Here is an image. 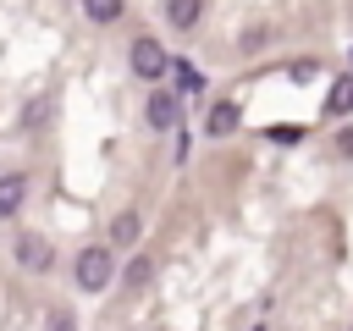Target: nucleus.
<instances>
[{
    "label": "nucleus",
    "instance_id": "1",
    "mask_svg": "<svg viewBox=\"0 0 353 331\" xmlns=\"http://www.w3.org/2000/svg\"><path fill=\"white\" fill-rule=\"evenodd\" d=\"M110 270H116L110 265V248H83L77 254V287L83 292H105L110 287Z\"/></svg>",
    "mask_w": 353,
    "mask_h": 331
},
{
    "label": "nucleus",
    "instance_id": "2",
    "mask_svg": "<svg viewBox=\"0 0 353 331\" xmlns=\"http://www.w3.org/2000/svg\"><path fill=\"white\" fill-rule=\"evenodd\" d=\"M127 61H132V72H138V77H160V72L171 66V55L160 50V39H132Z\"/></svg>",
    "mask_w": 353,
    "mask_h": 331
},
{
    "label": "nucleus",
    "instance_id": "3",
    "mask_svg": "<svg viewBox=\"0 0 353 331\" xmlns=\"http://www.w3.org/2000/svg\"><path fill=\"white\" fill-rule=\"evenodd\" d=\"M17 259H22L28 270H50V259H55V248H50L44 237H33V232H22V237H17Z\"/></svg>",
    "mask_w": 353,
    "mask_h": 331
},
{
    "label": "nucleus",
    "instance_id": "4",
    "mask_svg": "<svg viewBox=\"0 0 353 331\" xmlns=\"http://www.w3.org/2000/svg\"><path fill=\"white\" fill-rule=\"evenodd\" d=\"M143 116H149V127H160V132H165V127H176L182 105H176V94H165V88H160V94H149V110H143Z\"/></svg>",
    "mask_w": 353,
    "mask_h": 331
},
{
    "label": "nucleus",
    "instance_id": "5",
    "mask_svg": "<svg viewBox=\"0 0 353 331\" xmlns=\"http://www.w3.org/2000/svg\"><path fill=\"white\" fill-rule=\"evenodd\" d=\"M204 127H210L215 138H226V132H237V105H232V99H221V105L210 110V121H204Z\"/></svg>",
    "mask_w": 353,
    "mask_h": 331
},
{
    "label": "nucleus",
    "instance_id": "6",
    "mask_svg": "<svg viewBox=\"0 0 353 331\" xmlns=\"http://www.w3.org/2000/svg\"><path fill=\"white\" fill-rule=\"evenodd\" d=\"M325 110H331V116H347V110H353V77H336V83H331Z\"/></svg>",
    "mask_w": 353,
    "mask_h": 331
},
{
    "label": "nucleus",
    "instance_id": "7",
    "mask_svg": "<svg viewBox=\"0 0 353 331\" xmlns=\"http://www.w3.org/2000/svg\"><path fill=\"white\" fill-rule=\"evenodd\" d=\"M22 193H28L22 177H0V215H17L22 210Z\"/></svg>",
    "mask_w": 353,
    "mask_h": 331
},
{
    "label": "nucleus",
    "instance_id": "8",
    "mask_svg": "<svg viewBox=\"0 0 353 331\" xmlns=\"http://www.w3.org/2000/svg\"><path fill=\"white\" fill-rule=\"evenodd\" d=\"M132 237H138V215L121 210V215L110 221V243H116V248H132Z\"/></svg>",
    "mask_w": 353,
    "mask_h": 331
},
{
    "label": "nucleus",
    "instance_id": "9",
    "mask_svg": "<svg viewBox=\"0 0 353 331\" xmlns=\"http://www.w3.org/2000/svg\"><path fill=\"white\" fill-rule=\"evenodd\" d=\"M165 22H171V28H193V22H199V0H171V6H165Z\"/></svg>",
    "mask_w": 353,
    "mask_h": 331
},
{
    "label": "nucleus",
    "instance_id": "10",
    "mask_svg": "<svg viewBox=\"0 0 353 331\" xmlns=\"http://www.w3.org/2000/svg\"><path fill=\"white\" fill-rule=\"evenodd\" d=\"M83 11H88V22H116L121 0H83Z\"/></svg>",
    "mask_w": 353,
    "mask_h": 331
},
{
    "label": "nucleus",
    "instance_id": "11",
    "mask_svg": "<svg viewBox=\"0 0 353 331\" xmlns=\"http://www.w3.org/2000/svg\"><path fill=\"white\" fill-rule=\"evenodd\" d=\"M149 270H154V265H149V259H143V254H138V259H132V265H127V281H132V287H143V281H149Z\"/></svg>",
    "mask_w": 353,
    "mask_h": 331
},
{
    "label": "nucleus",
    "instance_id": "12",
    "mask_svg": "<svg viewBox=\"0 0 353 331\" xmlns=\"http://www.w3.org/2000/svg\"><path fill=\"white\" fill-rule=\"evenodd\" d=\"M55 331H72V314H55Z\"/></svg>",
    "mask_w": 353,
    "mask_h": 331
},
{
    "label": "nucleus",
    "instance_id": "13",
    "mask_svg": "<svg viewBox=\"0 0 353 331\" xmlns=\"http://www.w3.org/2000/svg\"><path fill=\"white\" fill-rule=\"evenodd\" d=\"M342 149H347V154H353V132H342Z\"/></svg>",
    "mask_w": 353,
    "mask_h": 331
}]
</instances>
